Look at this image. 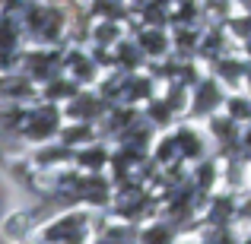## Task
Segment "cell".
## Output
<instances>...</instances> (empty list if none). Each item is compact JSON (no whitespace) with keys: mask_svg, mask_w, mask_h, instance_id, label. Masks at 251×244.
I'll use <instances>...</instances> for the list:
<instances>
[{"mask_svg":"<svg viewBox=\"0 0 251 244\" xmlns=\"http://www.w3.org/2000/svg\"><path fill=\"white\" fill-rule=\"evenodd\" d=\"M74 162L92 171V168H102V165L108 162V153H105V146H89V149H83V153H76Z\"/></svg>","mask_w":251,"mask_h":244,"instance_id":"obj_5","label":"cell"},{"mask_svg":"<svg viewBox=\"0 0 251 244\" xmlns=\"http://www.w3.org/2000/svg\"><path fill=\"white\" fill-rule=\"evenodd\" d=\"M99 111H102V105H99V98H92V95H80V98H74V102L67 105L70 117H86V114L96 117Z\"/></svg>","mask_w":251,"mask_h":244,"instance_id":"obj_6","label":"cell"},{"mask_svg":"<svg viewBox=\"0 0 251 244\" xmlns=\"http://www.w3.org/2000/svg\"><path fill=\"white\" fill-rule=\"evenodd\" d=\"M226 111H229V121L232 124H242V121H248L251 117V102L248 98H242V95H235V98H229L226 102Z\"/></svg>","mask_w":251,"mask_h":244,"instance_id":"obj_7","label":"cell"},{"mask_svg":"<svg viewBox=\"0 0 251 244\" xmlns=\"http://www.w3.org/2000/svg\"><path fill=\"white\" fill-rule=\"evenodd\" d=\"M223 102V92H220V83L216 80H201L194 89V105H191V111L194 114H213L216 108H220Z\"/></svg>","mask_w":251,"mask_h":244,"instance_id":"obj_3","label":"cell"},{"mask_svg":"<svg viewBox=\"0 0 251 244\" xmlns=\"http://www.w3.org/2000/svg\"><path fill=\"white\" fill-rule=\"evenodd\" d=\"M89 238V213H74L48 222L38 235L42 244H83Z\"/></svg>","mask_w":251,"mask_h":244,"instance_id":"obj_1","label":"cell"},{"mask_svg":"<svg viewBox=\"0 0 251 244\" xmlns=\"http://www.w3.org/2000/svg\"><path fill=\"white\" fill-rule=\"evenodd\" d=\"M96 244H137V232L130 225H105Z\"/></svg>","mask_w":251,"mask_h":244,"instance_id":"obj_4","label":"cell"},{"mask_svg":"<svg viewBox=\"0 0 251 244\" xmlns=\"http://www.w3.org/2000/svg\"><path fill=\"white\" fill-rule=\"evenodd\" d=\"M172 228L169 225H150L147 232L140 235V244H172Z\"/></svg>","mask_w":251,"mask_h":244,"instance_id":"obj_8","label":"cell"},{"mask_svg":"<svg viewBox=\"0 0 251 244\" xmlns=\"http://www.w3.org/2000/svg\"><path fill=\"white\" fill-rule=\"evenodd\" d=\"M19 25L16 22H6V19H0V70L13 67V64L19 61Z\"/></svg>","mask_w":251,"mask_h":244,"instance_id":"obj_2","label":"cell"}]
</instances>
